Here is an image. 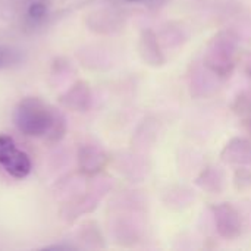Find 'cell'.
I'll return each instance as SVG.
<instances>
[{
    "label": "cell",
    "mask_w": 251,
    "mask_h": 251,
    "mask_svg": "<svg viewBox=\"0 0 251 251\" xmlns=\"http://www.w3.org/2000/svg\"><path fill=\"white\" fill-rule=\"evenodd\" d=\"M16 128L28 137H47L59 141L66 131V122L60 112L37 97L19 101L13 116Z\"/></svg>",
    "instance_id": "cell-1"
},
{
    "label": "cell",
    "mask_w": 251,
    "mask_h": 251,
    "mask_svg": "<svg viewBox=\"0 0 251 251\" xmlns=\"http://www.w3.org/2000/svg\"><path fill=\"white\" fill-rule=\"evenodd\" d=\"M237 62V41L228 32H221L212 38L204 53V65L219 76L232 72Z\"/></svg>",
    "instance_id": "cell-2"
},
{
    "label": "cell",
    "mask_w": 251,
    "mask_h": 251,
    "mask_svg": "<svg viewBox=\"0 0 251 251\" xmlns=\"http://www.w3.org/2000/svg\"><path fill=\"white\" fill-rule=\"evenodd\" d=\"M0 166L13 178L24 179L31 172L29 156L19 150L12 137L0 134Z\"/></svg>",
    "instance_id": "cell-3"
},
{
    "label": "cell",
    "mask_w": 251,
    "mask_h": 251,
    "mask_svg": "<svg viewBox=\"0 0 251 251\" xmlns=\"http://www.w3.org/2000/svg\"><path fill=\"white\" fill-rule=\"evenodd\" d=\"M213 219L218 234L225 240H234L241 234V218L235 207L222 203L213 207Z\"/></svg>",
    "instance_id": "cell-4"
},
{
    "label": "cell",
    "mask_w": 251,
    "mask_h": 251,
    "mask_svg": "<svg viewBox=\"0 0 251 251\" xmlns=\"http://www.w3.org/2000/svg\"><path fill=\"white\" fill-rule=\"evenodd\" d=\"M221 157L229 165H251V141L246 138L231 140L222 150Z\"/></svg>",
    "instance_id": "cell-5"
},
{
    "label": "cell",
    "mask_w": 251,
    "mask_h": 251,
    "mask_svg": "<svg viewBox=\"0 0 251 251\" xmlns=\"http://www.w3.org/2000/svg\"><path fill=\"white\" fill-rule=\"evenodd\" d=\"M140 53L149 65L160 66L165 63V56L162 54L156 34L151 29H147L143 32L141 40H140Z\"/></svg>",
    "instance_id": "cell-6"
},
{
    "label": "cell",
    "mask_w": 251,
    "mask_h": 251,
    "mask_svg": "<svg viewBox=\"0 0 251 251\" xmlns=\"http://www.w3.org/2000/svg\"><path fill=\"white\" fill-rule=\"evenodd\" d=\"M79 160L82 162L84 171L94 172V171H99L101 168V165H103V154H100V151L97 149L87 147L79 154Z\"/></svg>",
    "instance_id": "cell-7"
},
{
    "label": "cell",
    "mask_w": 251,
    "mask_h": 251,
    "mask_svg": "<svg viewBox=\"0 0 251 251\" xmlns=\"http://www.w3.org/2000/svg\"><path fill=\"white\" fill-rule=\"evenodd\" d=\"M82 101H85V103L90 101V96H88L87 88H81L78 85L68 93V99H66L68 106H72L76 109H85V104H82Z\"/></svg>",
    "instance_id": "cell-8"
},
{
    "label": "cell",
    "mask_w": 251,
    "mask_h": 251,
    "mask_svg": "<svg viewBox=\"0 0 251 251\" xmlns=\"http://www.w3.org/2000/svg\"><path fill=\"white\" fill-rule=\"evenodd\" d=\"M234 112L240 116L250 118L251 116V91H246L243 94H240L235 100L234 104Z\"/></svg>",
    "instance_id": "cell-9"
},
{
    "label": "cell",
    "mask_w": 251,
    "mask_h": 251,
    "mask_svg": "<svg viewBox=\"0 0 251 251\" xmlns=\"http://www.w3.org/2000/svg\"><path fill=\"white\" fill-rule=\"evenodd\" d=\"M16 60H18V53L15 50H12L10 47L0 46V69L15 63Z\"/></svg>",
    "instance_id": "cell-10"
},
{
    "label": "cell",
    "mask_w": 251,
    "mask_h": 251,
    "mask_svg": "<svg viewBox=\"0 0 251 251\" xmlns=\"http://www.w3.org/2000/svg\"><path fill=\"white\" fill-rule=\"evenodd\" d=\"M28 15H29L32 19H41V18L46 15V6H44L43 3H40V1L32 3V4H29V7H28Z\"/></svg>",
    "instance_id": "cell-11"
},
{
    "label": "cell",
    "mask_w": 251,
    "mask_h": 251,
    "mask_svg": "<svg viewBox=\"0 0 251 251\" xmlns=\"http://www.w3.org/2000/svg\"><path fill=\"white\" fill-rule=\"evenodd\" d=\"M246 71H247L249 76H251V56H250V59L247 60V63H246Z\"/></svg>",
    "instance_id": "cell-12"
},
{
    "label": "cell",
    "mask_w": 251,
    "mask_h": 251,
    "mask_svg": "<svg viewBox=\"0 0 251 251\" xmlns=\"http://www.w3.org/2000/svg\"><path fill=\"white\" fill-rule=\"evenodd\" d=\"M126 1H144V0H126Z\"/></svg>",
    "instance_id": "cell-13"
}]
</instances>
